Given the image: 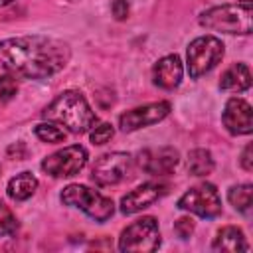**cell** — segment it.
<instances>
[{"instance_id":"cell-1","label":"cell","mask_w":253,"mask_h":253,"mask_svg":"<svg viewBox=\"0 0 253 253\" xmlns=\"http://www.w3.org/2000/svg\"><path fill=\"white\" fill-rule=\"evenodd\" d=\"M69 43L51 36H16L0 42V69L16 77H51L69 63Z\"/></svg>"},{"instance_id":"cell-2","label":"cell","mask_w":253,"mask_h":253,"mask_svg":"<svg viewBox=\"0 0 253 253\" xmlns=\"http://www.w3.org/2000/svg\"><path fill=\"white\" fill-rule=\"evenodd\" d=\"M42 117L45 121L57 123L59 126H63L69 132H87L97 125V115L95 111L89 107L87 99L73 89H67L63 93H59L43 111Z\"/></svg>"},{"instance_id":"cell-3","label":"cell","mask_w":253,"mask_h":253,"mask_svg":"<svg viewBox=\"0 0 253 253\" xmlns=\"http://www.w3.org/2000/svg\"><path fill=\"white\" fill-rule=\"evenodd\" d=\"M198 22L211 32L247 36L253 30V10L251 4H221L204 10Z\"/></svg>"},{"instance_id":"cell-4","label":"cell","mask_w":253,"mask_h":253,"mask_svg":"<svg viewBox=\"0 0 253 253\" xmlns=\"http://www.w3.org/2000/svg\"><path fill=\"white\" fill-rule=\"evenodd\" d=\"M59 198L65 206L81 210L85 215H89L91 219H95L99 223L107 221L115 213V204L111 198H107L83 184H69L67 188H63Z\"/></svg>"},{"instance_id":"cell-5","label":"cell","mask_w":253,"mask_h":253,"mask_svg":"<svg viewBox=\"0 0 253 253\" xmlns=\"http://www.w3.org/2000/svg\"><path fill=\"white\" fill-rule=\"evenodd\" d=\"M223 42L215 36H200L190 42L186 51V67L192 79L210 73L223 57Z\"/></svg>"},{"instance_id":"cell-6","label":"cell","mask_w":253,"mask_h":253,"mask_svg":"<svg viewBox=\"0 0 253 253\" xmlns=\"http://www.w3.org/2000/svg\"><path fill=\"white\" fill-rule=\"evenodd\" d=\"M160 247L158 221L152 215H144L121 231L119 249L123 253H152Z\"/></svg>"},{"instance_id":"cell-7","label":"cell","mask_w":253,"mask_h":253,"mask_svg":"<svg viewBox=\"0 0 253 253\" xmlns=\"http://www.w3.org/2000/svg\"><path fill=\"white\" fill-rule=\"evenodd\" d=\"M178 208L190 213H196L204 219H213L221 213V198L213 184H198L184 192L178 200Z\"/></svg>"},{"instance_id":"cell-8","label":"cell","mask_w":253,"mask_h":253,"mask_svg":"<svg viewBox=\"0 0 253 253\" xmlns=\"http://www.w3.org/2000/svg\"><path fill=\"white\" fill-rule=\"evenodd\" d=\"M87 150L81 144H69L42 160V170L53 178H69L79 174L87 164Z\"/></svg>"},{"instance_id":"cell-9","label":"cell","mask_w":253,"mask_h":253,"mask_svg":"<svg viewBox=\"0 0 253 253\" xmlns=\"http://www.w3.org/2000/svg\"><path fill=\"white\" fill-rule=\"evenodd\" d=\"M132 168V156L128 152H107L97 158L93 170H91V180L97 186H115L128 178Z\"/></svg>"},{"instance_id":"cell-10","label":"cell","mask_w":253,"mask_h":253,"mask_svg":"<svg viewBox=\"0 0 253 253\" xmlns=\"http://www.w3.org/2000/svg\"><path fill=\"white\" fill-rule=\"evenodd\" d=\"M168 113H170L168 101H156V103H148L142 107H134L119 117V128L123 132H132V130L160 123L162 119L168 117Z\"/></svg>"},{"instance_id":"cell-11","label":"cell","mask_w":253,"mask_h":253,"mask_svg":"<svg viewBox=\"0 0 253 253\" xmlns=\"http://www.w3.org/2000/svg\"><path fill=\"white\" fill-rule=\"evenodd\" d=\"M136 164L150 176H168L180 164V152L174 146L144 148L136 156Z\"/></svg>"},{"instance_id":"cell-12","label":"cell","mask_w":253,"mask_h":253,"mask_svg":"<svg viewBox=\"0 0 253 253\" xmlns=\"http://www.w3.org/2000/svg\"><path fill=\"white\" fill-rule=\"evenodd\" d=\"M221 123L235 136L251 134V130H253V111H251V105L245 99H241V97L227 99V103L223 107Z\"/></svg>"},{"instance_id":"cell-13","label":"cell","mask_w":253,"mask_h":253,"mask_svg":"<svg viewBox=\"0 0 253 253\" xmlns=\"http://www.w3.org/2000/svg\"><path fill=\"white\" fill-rule=\"evenodd\" d=\"M164 194H166V186L162 182H144V184L136 186L132 192H128L126 196H123L121 211L125 215L138 213V211L146 210L148 206H152L154 202H158Z\"/></svg>"},{"instance_id":"cell-14","label":"cell","mask_w":253,"mask_h":253,"mask_svg":"<svg viewBox=\"0 0 253 253\" xmlns=\"http://www.w3.org/2000/svg\"><path fill=\"white\" fill-rule=\"evenodd\" d=\"M182 77H184V65L176 53H168L160 57L152 67V81L160 89L166 91L176 89L182 83Z\"/></svg>"},{"instance_id":"cell-15","label":"cell","mask_w":253,"mask_h":253,"mask_svg":"<svg viewBox=\"0 0 253 253\" xmlns=\"http://www.w3.org/2000/svg\"><path fill=\"white\" fill-rule=\"evenodd\" d=\"M211 249L217 253H239V251H249V243L245 239L243 229L235 225H225L215 233Z\"/></svg>"},{"instance_id":"cell-16","label":"cell","mask_w":253,"mask_h":253,"mask_svg":"<svg viewBox=\"0 0 253 253\" xmlns=\"http://www.w3.org/2000/svg\"><path fill=\"white\" fill-rule=\"evenodd\" d=\"M251 87V71L245 63H233L229 65L219 79V89L223 91H237L243 93Z\"/></svg>"},{"instance_id":"cell-17","label":"cell","mask_w":253,"mask_h":253,"mask_svg":"<svg viewBox=\"0 0 253 253\" xmlns=\"http://www.w3.org/2000/svg\"><path fill=\"white\" fill-rule=\"evenodd\" d=\"M38 190V178L32 172H20L14 178H10L8 186H6V194L16 200V202H24L28 198H32Z\"/></svg>"},{"instance_id":"cell-18","label":"cell","mask_w":253,"mask_h":253,"mask_svg":"<svg viewBox=\"0 0 253 253\" xmlns=\"http://www.w3.org/2000/svg\"><path fill=\"white\" fill-rule=\"evenodd\" d=\"M215 162H213V156L210 150L206 148H194L190 150L188 154V172L192 176H208L211 174Z\"/></svg>"},{"instance_id":"cell-19","label":"cell","mask_w":253,"mask_h":253,"mask_svg":"<svg viewBox=\"0 0 253 253\" xmlns=\"http://www.w3.org/2000/svg\"><path fill=\"white\" fill-rule=\"evenodd\" d=\"M227 200L229 204L241 211V213H249L251 206H253V186L251 184H237L231 186L227 190Z\"/></svg>"},{"instance_id":"cell-20","label":"cell","mask_w":253,"mask_h":253,"mask_svg":"<svg viewBox=\"0 0 253 253\" xmlns=\"http://www.w3.org/2000/svg\"><path fill=\"white\" fill-rule=\"evenodd\" d=\"M34 132H36V136H38L42 142H47V144L61 142V140H65V134H67L65 128H61L57 123H51V121L40 123V125L34 128Z\"/></svg>"},{"instance_id":"cell-21","label":"cell","mask_w":253,"mask_h":253,"mask_svg":"<svg viewBox=\"0 0 253 253\" xmlns=\"http://www.w3.org/2000/svg\"><path fill=\"white\" fill-rule=\"evenodd\" d=\"M16 229H18V219H16V215H14L12 210L0 200V237L12 235V233H16Z\"/></svg>"},{"instance_id":"cell-22","label":"cell","mask_w":253,"mask_h":253,"mask_svg":"<svg viewBox=\"0 0 253 253\" xmlns=\"http://www.w3.org/2000/svg\"><path fill=\"white\" fill-rule=\"evenodd\" d=\"M113 134H115L113 125L111 123H101V125H97V126L91 128L89 138H91L93 144H107L113 138Z\"/></svg>"},{"instance_id":"cell-23","label":"cell","mask_w":253,"mask_h":253,"mask_svg":"<svg viewBox=\"0 0 253 253\" xmlns=\"http://www.w3.org/2000/svg\"><path fill=\"white\" fill-rule=\"evenodd\" d=\"M16 93H18V85H16L14 77L2 75L0 77V105H6L8 101H12Z\"/></svg>"},{"instance_id":"cell-24","label":"cell","mask_w":253,"mask_h":253,"mask_svg":"<svg viewBox=\"0 0 253 253\" xmlns=\"http://www.w3.org/2000/svg\"><path fill=\"white\" fill-rule=\"evenodd\" d=\"M194 221H192V217H180V219H176V223H174V233L180 237V239H188L192 233H194Z\"/></svg>"},{"instance_id":"cell-25","label":"cell","mask_w":253,"mask_h":253,"mask_svg":"<svg viewBox=\"0 0 253 253\" xmlns=\"http://www.w3.org/2000/svg\"><path fill=\"white\" fill-rule=\"evenodd\" d=\"M6 152H8V156H10L12 160H24V158L28 156V146H26V142L18 140V142L10 144Z\"/></svg>"},{"instance_id":"cell-26","label":"cell","mask_w":253,"mask_h":253,"mask_svg":"<svg viewBox=\"0 0 253 253\" xmlns=\"http://www.w3.org/2000/svg\"><path fill=\"white\" fill-rule=\"evenodd\" d=\"M128 2L126 0H115L113 4H111V12H113V16L117 18V20H125V18H128Z\"/></svg>"},{"instance_id":"cell-27","label":"cell","mask_w":253,"mask_h":253,"mask_svg":"<svg viewBox=\"0 0 253 253\" xmlns=\"http://www.w3.org/2000/svg\"><path fill=\"white\" fill-rule=\"evenodd\" d=\"M239 162H241V168H243V170H247V172L253 170V146H251V144H247V146L243 148Z\"/></svg>"},{"instance_id":"cell-28","label":"cell","mask_w":253,"mask_h":253,"mask_svg":"<svg viewBox=\"0 0 253 253\" xmlns=\"http://www.w3.org/2000/svg\"><path fill=\"white\" fill-rule=\"evenodd\" d=\"M10 2H14V0H0V8H4V6H8Z\"/></svg>"},{"instance_id":"cell-29","label":"cell","mask_w":253,"mask_h":253,"mask_svg":"<svg viewBox=\"0 0 253 253\" xmlns=\"http://www.w3.org/2000/svg\"><path fill=\"white\" fill-rule=\"evenodd\" d=\"M243 2H245V4H251V0H243Z\"/></svg>"}]
</instances>
